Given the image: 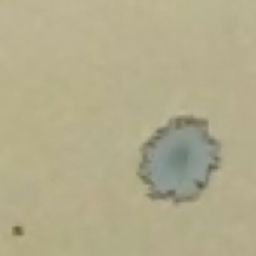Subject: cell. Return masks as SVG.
I'll return each mask as SVG.
<instances>
[{
  "label": "cell",
  "mask_w": 256,
  "mask_h": 256,
  "mask_svg": "<svg viewBox=\"0 0 256 256\" xmlns=\"http://www.w3.org/2000/svg\"><path fill=\"white\" fill-rule=\"evenodd\" d=\"M222 164V145L204 118H171L142 146L138 174L150 199L185 204L197 200Z\"/></svg>",
  "instance_id": "obj_1"
}]
</instances>
